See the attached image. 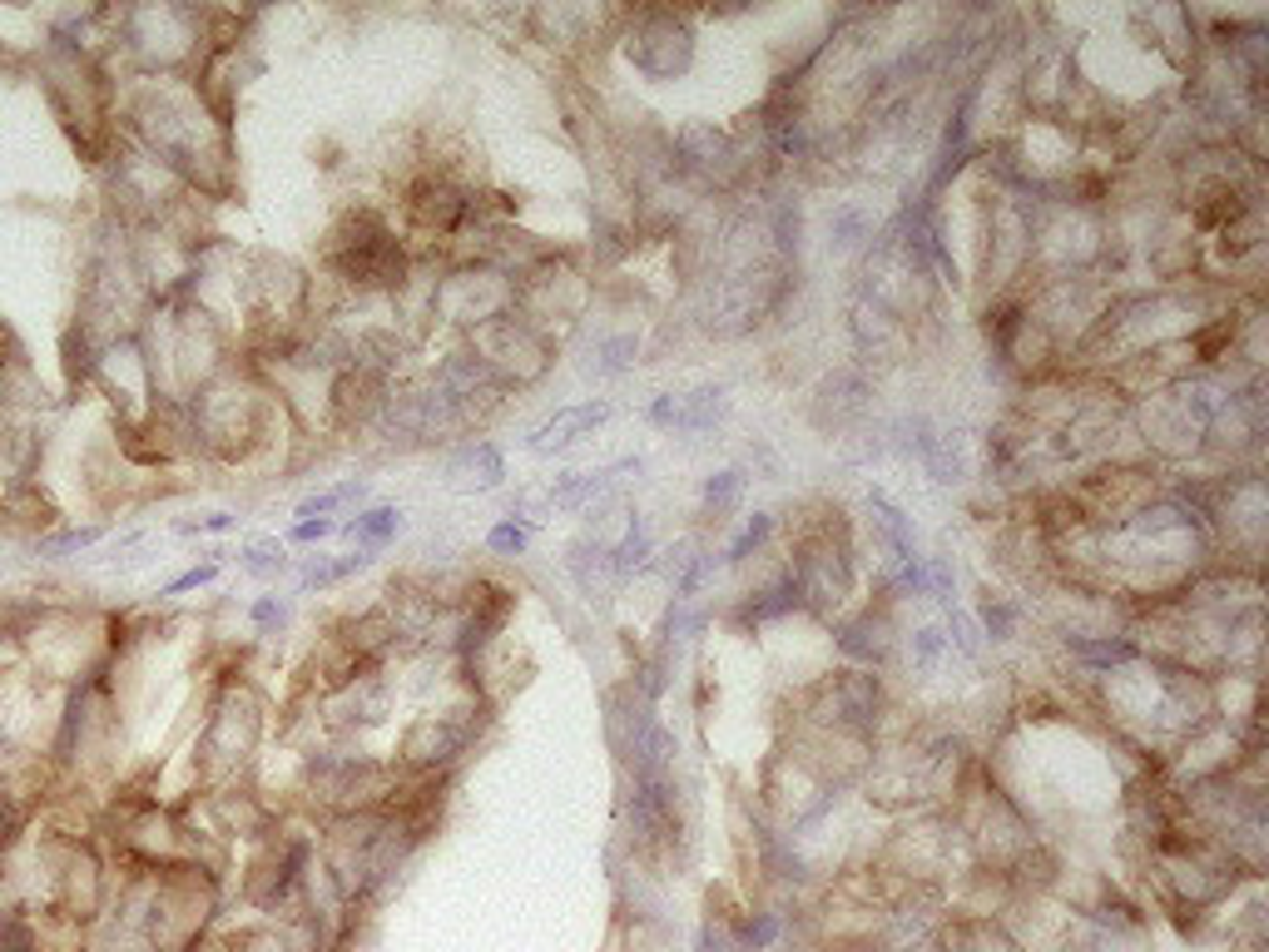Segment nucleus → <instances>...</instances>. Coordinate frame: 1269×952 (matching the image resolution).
Returning a JSON list of instances; mask_svg holds the SVG:
<instances>
[{"mask_svg": "<svg viewBox=\"0 0 1269 952\" xmlns=\"http://www.w3.org/2000/svg\"><path fill=\"white\" fill-rule=\"evenodd\" d=\"M199 874L204 868H169L159 883L155 913H149L159 952H189V942L204 933L208 913H214V883Z\"/></svg>", "mask_w": 1269, "mask_h": 952, "instance_id": "1", "label": "nucleus"}, {"mask_svg": "<svg viewBox=\"0 0 1269 952\" xmlns=\"http://www.w3.org/2000/svg\"><path fill=\"white\" fill-rule=\"evenodd\" d=\"M654 26L660 30H640V35L630 40V55H635V64L640 70H650V75H680L684 64H690V30H684V20H675V15H654Z\"/></svg>", "mask_w": 1269, "mask_h": 952, "instance_id": "2", "label": "nucleus"}, {"mask_svg": "<svg viewBox=\"0 0 1269 952\" xmlns=\"http://www.w3.org/2000/svg\"><path fill=\"white\" fill-rule=\"evenodd\" d=\"M610 417V402H580V407H561V413L551 417V422H540L536 432H531V451H540V457H551V451L571 447V442H580L586 432H595V427Z\"/></svg>", "mask_w": 1269, "mask_h": 952, "instance_id": "3", "label": "nucleus"}, {"mask_svg": "<svg viewBox=\"0 0 1269 952\" xmlns=\"http://www.w3.org/2000/svg\"><path fill=\"white\" fill-rule=\"evenodd\" d=\"M466 730H457L451 720H417L407 730V745H402V760L417 764V769H436L447 764L451 754H462Z\"/></svg>", "mask_w": 1269, "mask_h": 952, "instance_id": "4", "label": "nucleus"}, {"mask_svg": "<svg viewBox=\"0 0 1269 952\" xmlns=\"http://www.w3.org/2000/svg\"><path fill=\"white\" fill-rule=\"evenodd\" d=\"M451 476H457V487L491 491V487H501V476H506V462H501V451L491 447V442H476V447H466L462 457L451 462Z\"/></svg>", "mask_w": 1269, "mask_h": 952, "instance_id": "5", "label": "nucleus"}, {"mask_svg": "<svg viewBox=\"0 0 1269 952\" xmlns=\"http://www.w3.org/2000/svg\"><path fill=\"white\" fill-rule=\"evenodd\" d=\"M571 571H576L586 595H610V586H616L610 546H595V540H576V546H571Z\"/></svg>", "mask_w": 1269, "mask_h": 952, "instance_id": "6", "label": "nucleus"}, {"mask_svg": "<svg viewBox=\"0 0 1269 952\" xmlns=\"http://www.w3.org/2000/svg\"><path fill=\"white\" fill-rule=\"evenodd\" d=\"M730 413L724 402V387H694L690 398H680V413H675V432H709L719 417Z\"/></svg>", "mask_w": 1269, "mask_h": 952, "instance_id": "7", "label": "nucleus"}, {"mask_svg": "<svg viewBox=\"0 0 1269 952\" xmlns=\"http://www.w3.org/2000/svg\"><path fill=\"white\" fill-rule=\"evenodd\" d=\"M1066 650H1071L1081 665H1096V669H1111V665L1136 660V645L1111 640V635H1066Z\"/></svg>", "mask_w": 1269, "mask_h": 952, "instance_id": "8", "label": "nucleus"}, {"mask_svg": "<svg viewBox=\"0 0 1269 952\" xmlns=\"http://www.w3.org/2000/svg\"><path fill=\"white\" fill-rule=\"evenodd\" d=\"M635 352H640V343H635V333H610L595 343V352H590V373L595 377H616L625 373L630 362H635Z\"/></svg>", "mask_w": 1269, "mask_h": 952, "instance_id": "9", "label": "nucleus"}, {"mask_svg": "<svg viewBox=\"0 0 1269 952\" xmlns=\"http://www.w3.org/2000/svg\"><path fill=\"white\" fill-rule=\"evenodd\" d=\"M645 561H650V531H645V521L635 516V521H630V531L620 536V546H610V566H616V580L635 576Z\"/></svg>", "mask_w": 1269, "mask_h": 952, "instance_id": "10", "label": "nucleus"}, {"mask_svg": "<svg viewBox=\"0 0 1269 952\" xmlns=\"http://www.w3.org/2000/svg\"><path fill=\"white\" fill-rule=\"evenodd\" d=\"M398 527H402L398 506H372V511L352 516V521H347L343 531H347V536H352V540H362V546H377V540L398 536Z\"/></svg>", "mask_w": 1269, "mask_h": 952, "instance_id": "11", "label": "nucleus"}, {"mask_svg": "<svg viewBox=\"0 0 1269 952\" xmlns=\"http://www.w3.org/2000/svg\"><path fill=\"white\" fill-rule=\"evenodd\" d=\"M739 491H744V472H739V466L709 476V481H705V516H709V521H724V511L739 502Z\"/></svg>", "mask_w": 1269, "mask_h": 952, "instance_id": "12", "label": "nucleus"}, {"mask_svg": "<svg viewBox=\"0 0 1269 952\" xmlns=\"http://www.w3.org/2000/svg\"><path fill=\"white\" fill-rule=\"evenodd\" d=\"M769 531H774V516L754 511V516H749V521H744V531H739V536L730 540V551H724V561H730V566H744V561H749V556H754L759 546H764V540H769Z\"/></svg>", "mask_w": 1269, "mask_h": 952, "instance_id": "13", "label": "nucleus"}, {"mask_svg": "<svg viewBox=\"0 0 1269 952\" xmlns=\"http://www.w3.org/2000/svg\"><path fill=\"white\" fill-rule=\"evenodd\" d=\"M362 496H367V481H343V487H333V491L308 496V502L298 506V516H303V521H318V516L337 511V506H347V502H362Z\"/></svg>", "mask_w": 1269, "mask_h": 952, "instance_id": "14", "label": "nucleus"}, {"mask_svg": "<svg viewBox=\"0 0 1269 952\" xmlns=\"http://www.w3.org/2000/svg\"><path fill=\"white\" fill-rule=\"evenodd\" d=\"M239 566H244L248 576H278V571H288V556H283L278 540H248L244 551H239Z\"/></svg>", "mask_w": 1269, "mask_h": 952, "instance_id": "15", "label": "nucleus"}, {"mask_svg": "<svg viewBox=\"0 0 1269 952\" xmlns=\"http://www.w3.org/2000/svg\"><path fill=\"white\" fill-rule=\"evenodd\" d=\"M367 571V556H343V561H322V566L303 571V591H318V586H333V580H347Z\"/></svg>", "mask_w": 1269, "mask_h": 952, "instance_id": "16", "label": "nucleus"}, {"mask_svg": "<svg viewBox=\"0 0 1269 952\" xmlns=\"http://www.w3.org/2000/svg\"><path fill=\"white\" fill-rule=\"evenodd\" d=\"M982 631H987L992 640H1012V631H1016V605H1007L1001 595L982 591Z\"/></svg>", "mask_w": 1269, "mask_h": 952, "instance_id": "17", "label": "nucleus"}, {"mask_svg": "<svg viewBox=\"0 0 1269 952\" xmlns=\"http://www.w3.org/2000/svg\"><path fill=\"white\" fill-rule=\"evenodd\" d=\"M828 233H834V244L838 248H853L868 233V219H863V208H853V204H838L834 214H828Z\"/></svg>", "mask_w": 1269, "mask_h": 952, "instance_id": "18", "label": "nucleus"}, {"mask_svg": "<svg viewBox=\"0 0 1269 952\" xmlns=\"http://www.w3.org/2000/svg\"><path fill=\"white\" fill-rule=\"evenodd\" d=\"M952 586H957V576H952V561H948V556H933V561H927V595H933V601H942L952 610Z\"/></svg>", "mask_w": 1269, "mask_h": 952, "instance_id": "19", "label": "nucleus"}, {"mask_svg": "<svg viewBox=\"0 0 1269 952\" xmlns=\"http://www.w3.org/2000/svg\"><path fill=\"white\" fill-rule=\"evenodd\" d=\"M942 645H948V635L937 631V625H923V631H912V660L927 669L937 655H942Z\"/></svg>", "mask_w": 1269, "mask_h": 952, "instance_id": "20", "label": "nucleus"}, {"mask_svg": "<svg viewBox=\"0 0 1269 952\" xmlns=\"http://www.w3.org/2000/svg\"><path fill=\"white\" fill-rule=\"evenodd\" d=\"M948 631H952L948 640L957 645L967 660H972L977 655V625H972V616H967V610H948Z\"/></svg>", "mask_w": 1269, "mask_h": 952, "instance_id": "21", "label": "nucleus"}, {"mask_svg": "<svg viewBox=\"0 0 1269 952\" xmlns=\"http://www.w3.org/2000/svg\"><path fill=\"white\" fill-rule=\"evenodd\" d=\"M0 952H40V948L20 918H5V923H0Z\"/></svg>", "mask_w": 1269, "mask_h": 952, "instance_id": "22", "label": "nucleus"}, {"mask_svg": "<svg viewBox=\"0 0 1269 952\" xmlns=\"http://www.w3.org/2000/svg\"><path fill=\"white\" fill-rule=\"evenodd\" d=\"M487 540H491V551H501V556H521V551H527V531L516 527V521H501V527L491 531Z\"/></svg>", "mask_w": 1269, "mask_h": 952, "instance_id": "23", "label": "nucleus"}, {"mask_svg": "<svg viewBox=\"0 0 1269 952\" xmlns=\"http://www.w3.org/2000/svg\"><path fill=\"white\" fill-rule=\"evenodd\" d=\"M100 540V527H85V531H64V536H51V540H40V551H80V546H95Z\"/></svg>", "mask_w": 1269, "mask_h": 952, "instance_id": "24", "label": "nucleus"}, {"mask_svg": "<svg viewBox=\"0 0 1269 952\" xmlns=\"http://www.w3.org/2000/svg\"><path fill=\"white\" fill-rule=\"evenodd\" d=\"M218 576V561H204V566H193V571H184L179 580H169L164 591L159 595H184V591H193V586H208V580Z\"/></svg>", "mask_w": 1269, "mask_h": 952, "instance_id": "25", "label": "nucleus"}, {"mask_svg": "<svg viewBox=\"0 0 1269 952\" xmlns=\"http://www.w3.org/2000/svg\"><path fill=\"white\" fill-rule=\"evenodd\" d=\"M675 413H680V398H675V392H660V398L650 402V413H645V417H650L654 427H675Z\"/></svg>", "mask_w": 1269, "mask_h": 952, "instance_id": "26", "label": "nucleus"}, {"mask_svg": "<svg viewBox=\"0 0 1269 952\" xmlns=\"http://www.w3.org/2000/svg\"><path fill=\"white\" fill-rule=\"evenodd\" d=\"M322 536H333V521H328V516H318V521H298V527L288 531V540H322Z\"/></svg>", "mask_w": 1269, "mask_h": 952, "instance_id": "27", "label": "nucleus"}, {"mask_svg": "<svg viewBox=\"0 0 1269 952\" xmlns=\"http://www.w3.org/2000/svg\"><path fill=\"white\" fill-rule=\"evenodd\" d=\"M283 616H288V610H283V605L273 601V595H269V601H258V605H254V620H258V625H283Z\"/></svg>", "mask_w": 1269, "mask_h": 952, "instance_id": "28", "label": "nucleus"}, {"mask_svg": "<svg viewBox=\"0 0 1269 952\" xmlns=\"http://www.w3.org/2000/svg\"><path fill=\"white\" fill-rule=\"evenodd\" d=\"M233 516H204V521H184L179 531H229Z\"/></svg>", "mask_w": 1269, "mask_h": 952, "instance_id": "29", "label": "nucleus"}]
</instances>
